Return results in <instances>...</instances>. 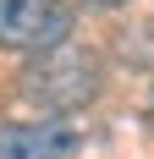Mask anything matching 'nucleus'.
Masks as SVG:
<instances>
[{
  "label": "nucleus",
  "instance_id": "f257e3e1",
  "mask_svg": "<svg viewBox=\"0 0 154 159\" xmlns=\"http://www.w3.org/2000/svg\"><path fill=\"white\" fill-rule=\"evenodd\" d=\"M99 55L94 49H77V44H55L44 55H33L28 71H22V93L39 104V110H83L99 99Z\"/></svg>",
  "mask_w": 154,
  "mask_h": 159
},
{
  "label": "nucleus",
  "instance_id": "f03ea898",
  "mask_svg": "<svg viewBox=\"0 0 154 159\" xmlns=\"http://www.w3.org/2000/svg\"><path fill=\"white\" fill-rule=\"evenodd\" d=\"M66 39H72V6L66 0H0V44L6 49L44 55Z\"/></svg>",
  "mask_w": 154,
  "mask_h": 159
},
{
  "label": "nucleus",
  "instance_id": "7ed1b4c3",
  "mask_svg": "<svg viewBox=\"0 0 154 159\" xmlns=\"http://www.w3.org/2000/svg\"><path fill=\"white\" fill-rule=\"evenodd\" d=\"M77 137L66 121H0V159H77Z\"/></svg>",
  "mask_w": 154,
  "mask_h": 159
},
{
  "label": "nucleus",
  "instance_id": "20e7f679",
  "mask_svg": "<svg viewBox=\"0 0 154 159\" xmlns=\"http://www.w3.org/2000/svg\"><path fill=\"white\" fill-rule=\"evenodd\" d=\"M88 6H99V11H116V6H127V0H88Z\"/></svg>",
  "mask_w": 154,
  "mask_h": 159
}]
</instances>
